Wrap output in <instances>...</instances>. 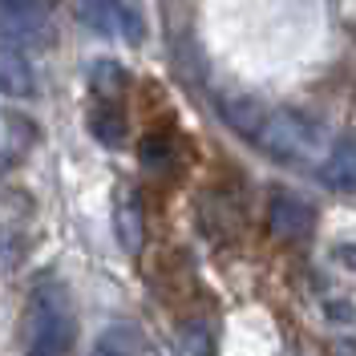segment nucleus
I'll return each mask as SVG.
<instances>
[{
    "label": "nucleus",
    "instance_id": "f257e3e1",
    "mask_svg": "<svg viewBox=\"0 0 356 356\" xmlns=\"http://www.w3.org/2000/svg\"><path fill=\"white\" fill-rule=\"evenodd\" d=\"M77 340V316L65 284L57 275H37L24 312V353L21 356H69Z\"/></svg>",
    "mask_w": 356,
    "mask_h": 356
},
{
    "label": "nucleus",
    "instance_id": "f03ea898",
    "mask_svg": "<svg viewBox=\"0 0 356 356\" xmlns=\"http://www.w3.org/2000/svg\"><path fill=\"white\" fill-rule=\"evenodd\" d=\"M255 146L267 158L284 162V166L312 162V158L320 154V146H324V122L308 110H296V106L267 110L264 126L255 134Z\"/></svg>",
    "mask_w": 356,
    "mask_h": 356
},
{
    "label": "nucleus",
    "instance_id": "7ed1b4c3",
    "mask_svg": "<svg viewBox=\"0 0 356 356\" xmlns=\"http://www.w3.org/2000/svg\"><path fill=\"white\" fill-rule=\"evenodd\" d=\"M81 21L102 37H126L130 44H138L146 33L142 13L130 0H81Z\"/></svg>",
    "mask_w": 356,
    "mask_h": 356
},
{
    "label": "nucleus",
    "instance_id": "20e7f679",
    "mask_svg": "<svg viewBox=\"0 0 356 356\" xmlns=\"http://www.w3.org/2000/svg\"><path fill=\"white\" fill-rule=\"evenodd\" d=\"M267 231L275 235V239H308L312 231H316V211H312L308 199H300V195H291V191H271V199H267Z\"/></svg>",
    "mask_w": 356,
    "mask_h": 356
},
{
    "label": "nucleus",
    "instance_id": "39448f33",
    "mask_svg": "<svg viewBox=\"0 0 356 356\" xmlns=\"http://www.w3.org/2000/svg\"><path fill=\"white\" fill-rule=\"evenodd\" d=\"M316 178H320L328 191H340V195L356 191V134L336 138L332 150L320 158V170H316Z\"/></svg>",
    "mask_w": 356,
    "mask_h": 356
},
{
    "label": "nucleus",
    "instance_id": "423d86ee",
    "mask_svg": "<svg viewBox=\"0 0 356 356\" xmlns=\"http://www.w3.org/2000/svg\"><path fill=\"white\" fill-rule=\"evenodd\" d=\"M0 97L8 102H29L37 97V69L29 65V57L0 44Z\"/></svg>",
    "mask_w": 356,
    "mask_h": 356
},
{
    "label": "nucleus",
    "instance_id": "0eeeda50",
    "mask_svg": "<svg viewBox=\"0 0 356 356\" xmlns=\"http://www.w3.org/2000/svg\"><path fill=\"white\" fill-rule=\"evenodd\" d=\"M113 235L126 255H138L142 251V239H146V219H142V199L134 191H118V202H113Z\"/></svg>",
    "mask_w": 356,
    "mask_h": 356
},
{
    "label": "nucleus",
    "instance_id": "6e6552de",
    "mask_svg": "<svg viewBox=\"0 0 356 356\" xmlns=\"http://www.w3.org/2000/svg\"><path fill=\"white\" fill-rule=\"evenodd\" d=\"M215 110H219L222 122L239 134V138H247V142H255V134H259V126H264V118H267L264 102H255V97H247V93L215 97Z\"/></svg>",
    "mask_w": 356,
    "mask_h": 356
},
{
    "label": "nucleus",
    "instance_id": "1a4fd4ad",
    "mask_svg": "<svg viewBox=\"0 0 356 356\" xmlns=\"http://www.w3.org/2000/svg\"><path fill=\"white\" fill-rule=\"evenodd\" d=\"M89 134L102 142V146H110V150H118L122 142H126V113L113 106L110 97H102L93 110H89Z\"/></svg>",
    "mask_w": 356,
    "mask_h": 356
},
{
    "label": "nucleus",
    "instance_id": "9d476101",
    "mask_svg": "<svg viewBox=\"0 0 356 356\" xmlns=\"http://www.w3.org/2000/svg\"><path fill=\"white\" fill-rule=\"evenodd\" d=\"M89 356H142V332L134 324H110L93 340Z\"/></svg>",
    "mask_w": 356,
    "mask_h": 356
},
{
    "label": "nucleus",
    "instance_id": "9b49d317",
    "mask_svg": "<svg viewBox=\"0 0 356 356\" xmlns=\"http://www.w3.org/2000/svg\"><path fill=\"white\" fill-rule=\"evenodd\" d=\"M138 154H142V166L154 170V175H166V170L178 162V150H175V142H170L166 134H150V138H142Z\"/></svg>",
    "mask_w": 356,
    "mask_h": 356
},
{
    "label": "nucleus",
    "instance_id": "f8f14e48",
    "mask_svg": "<svg viewBox=\"0 0 356 356\" xmlns=\"http://www.w3.org/2000/svg\"><path fill=\"white\" fill-rule=\"evenodd\" d=\"M215 353V336L207 320H186L178 328V356H211Z\"/></svg>",
    "mask_w": 356,
    "mask_h": 356
},
{
    "label": "nucleus",
    "instance_id": "ddd939ff",
    "mask_svg": "<svg viewBox=\"0 0 356 356\" xmlns=\"http://www.w3.org/2000/svg\"><path fill=\"white\" fill-rule=\"evenodd\" d=\"M89 86L97 89L102 97H113V93H122V89L130 86V73L118 61H93L89 65Z\"/></svg>",
    "mask_w": 356,
    "mask_h": 356
},
{
    "label": "nucleus",
    "instance_id": "4468645a",
    "mask_svg": "<svg viewBox=\"0 0 356 356\" xmlns=\"http://www.w3.org/2000/svg\"><path fill=\"white\" fill-rule=\"evenodd\" d=\"M24 255V235L17 227H8V222H0V271H8V267H17V259Z\"/></svg>",
    "mask_w": 356,
    "mask_h": 356
},
{
    "label": "nucleus",
    "instance_id": "2eb2a0df",
    "mask_svg": "<svg viewBox=\"0 0 356 356\" xmlns=\"http://www.w3.org/2000/svg\"><path fill=\"white\" fill-rule=\"evenodd\" d=\"M0 17H13V21H44V0H0Z\"/></svg>",
    "mask_w": 356,
    "mask_h": 356
},
{
    "label": "nucleus",
    "instance_id": "dca6fc26",
    "mask_svg": "<svg viewBox=\"0 0 356 356\" xmlns=\"http://www.w3.org/2000/svg\"><path fill=\"white\" fill-rule=\"evenodd\" d=\"M8 170H13V150H4V146H0V182L8 178Z\"/></svg>",
    "mask_w": 356,
    "mask_h": 356
},
{
    "label": "nucleus",
    "instance_id": "f3484780",
    "mask_svg": "<svg viewBox=\"0 0 356 356\" xmlns=\"http://www.w3.org/2000/svg\"><path fill=\"white\" fill-rule=\"evenodd\" d=\"M336 255H340L348 267H356V247H336Z\"/></svg>",
    "mask_w": 356,
    "mask_h": 356
}]
</instances>
